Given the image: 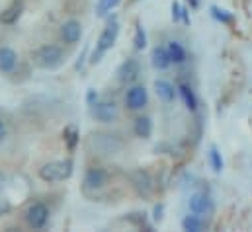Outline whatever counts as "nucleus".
<instances>
[{"instance_id": "nucleus-1", "label": "nucleus", "mask_w": 252, "mask_h": 232, "mask_svg": "<svg viewBox=\"0 0 252 232\" xmlns=\"http://www.w3.org/2000/svg\"><path fill=\"white\" fill-rule=\"evenodd\" d=\"M118 35H120V22H118L116 16H112V18H108L106 28L102 29V33H100V37L96 41V49L90 55V64H96V62L102 60V57L116 45Z\"/></svg>"}, {"instance_id": "nucleus-2", "label": "nucleus", "mask_w": 252, "mask_h": 232, "mask_svg": "<svg viewBox=\"0 0 252 232\" xmlns=\"http://www.w3.org/2000/svg\"><path fill=\"white\" fill-rule=\"evenodd\" d=\"M72 160L66 158V160H53V162H45L41 168H39V179L45 181V183H57V181H63L68 179L72 175Z\"/></svg>"}, {"instance_id": "nucleus-3", "label": "nucleus", "mask_w": 252, "mask_h": 232, "mask_svg": "<svg viewBox=\"0 0 252 232\" xmlns=\"http://www.w3.org/2000/svg\"><path fill=\"white\" fill-rule=\"evenodd\" d=\"M33 60L39 68L43 70H57L61 68L64 62V51L59 45H41L35 53H33Z\"/></svg>"}, {"instance_id": "nucleus-4", "label": "nucleus", "mask_w": 252, "mask_h": 232, "mask_svg": "<svg viewBox=\"0 0 252 232\" xmlns=\"http://www.w3.org/2000/svg\"><path fill=\"white\" fill-rule=\"evenodd\" d=\"M90 150L98 152V154H118L124 148V141L118 135H110V133H96L90 137L88 141Z\"/></svg>"}, {"instance_id": "nucleus-5", "label": "nucleus", "mask_w": 252, "mask_h": 232, "mask_svg": "<svg viewBox=\"0 0 252 232\" xmlns=\"http://www.w3.org/2000/svg\"><path fill=\"white\" fill-rule=\"evenodd\" d=\"M24 219L28 223L30 229L33 231H43L47 225H49V219H51V211L49 207L43 203V201H33L28 205L26 213H24Z\"/></svg>"}, {"instance_id": "nucleus-6", "label": "nucleus", "mask_w": 252, "mask_h": 232, "mask_svg": "<svg viewBox=\"0 0 252 232\" xmlns=\"http://www.w3.org/2000/svg\"><path fill=\"white\" fill-rule=\"evenodd\" d=\"M149 104V92L143 84H131L126 92V108L129 112H141Z\"/></svg>"}, {"instance_id": "nucleus-7", "label": "nucleus", "mask_w": 252, "mask_h": 232, "mask_svg": "<svg viewBox=\"0 0 252 232\" xmlns=\"http://www.w3.org/2000/svg\"><path fill=\"white\" fill-rule=\"evenodd\" d=\"M92 116H94L96 121L106 123V125L116 123L118 117H120V106H118L114 100H102V102H98V104L92 108Z\"/></svg>"}, {"instance_id": "nucleus-8", "label": "nucleus", "mask_w": 252, "mask_h": 232, "mask_svg": "<svg viewBox=\"0 0 252 232\" xmlns=\"http://www.w3.org/2000/svg\"><path fill=\"white\" fill-rule=\"evenodd\" d=\"M108 179H110V174H108L106 168H102V166H92V168H88V170L84 172L82 187H84L86 191H98V189H102V187L108 183Z\"/></svg>"}, {"instance_id": "nucleus-9", "label": "nucleus", "mask_w": 252, "mask_h": 232, "mask_svg": "<svg viewBox=\"0 0 252 232\" xmlns=\"http://www.w3.org/2000/svg\"><path fill=\"white\" fill-rule=\"evenodd\" d=\"M141 76V62L135 57L126 58L118 68V78L124 84H135Z\"/></svg>"}, {"instance_id": "nucleus-10", "label": "nucleus", "mask_w": 252, "mask_h": 232, "mask_svg": "<svg viewBox=\"0 0 252 232\" xmlns=\"http://www.w3.org/2000/svg\"><path fill=\"white\" fill-rule=\"evenodd\" d=\"M61 39L66 45H76L82 39V24L78 20H66L61 26Z\"/></svg>"}, {"instance_id": "nucleus-11", "label": "nucleus", "mask_w": 252, "mask_h": 232, "mask_svg": "<svg viewBox=\"0 0 252 232\" xmlns=\"http://www.w3.org/2000/svg\"><path fill=\"white\" fill-rule=\"evenodd\" d=\"M188 209L189 213L205 215V213H211L213 211V201L205 193H193V195H189L188 199Z\"/></svg>"}, {"instance_id": "nucleus-12", "label": "nucleus", "mask_w": 252, "mask_h": 232, "mask_svg": "<svg viewBox=\"0 0 252 232\" xmlns=\"http://www.w3.org/2000/svg\"><path fill=\"white\" fill-rule=\"evenodd\" d=\"M155 92H157V96H158L164 104H174V100H176V96H178V88H176L172 82L164 80V78L155 80Z\"/></svg>"}, {"instance_id": "nucleus-13", "label": "nucleus", "mask_w": 252, "mask_h": 232, "mask_svg": "<svg viewBox=\"0 0 252 232\" xmlns=\"http://www.w3.org/2000/svg\"><path fill=\"white\" fill-rule=\"evenodd\" d=\"M133 185H135L137 193L143 195V197H149V195L153 193V189H155L151 175L147 174L145 170H137V172L133 174Z\"/></svg>"}, {"instance_id": "nucleus-14", "label": "nucleus", "mask_w": 252, "mask_h": 232, "mask_svg": "<svg viewBox=\"0 0 252 232\" xmlns=\"http://www.w3.org/2000/svg\"><path fill=\"white\" fill-rule=\"evenodd\" d=\"M151 64L157 68V70H168L172 66V60L168 55V49L162 47V45H157L151 53Z\"/></svg>"}, {"instance_id": "nucleus-15", "label": "nucleus", "mask_w": 252, "mask_h": 232, "mask_svg": "<svg viewBox=\"0 0 252 232\" xmlns=\"http://www.w3.org/2000/svg\"><path fill=\"white\" fill-rule=\"evenodd\" d=\"M18 64V53L12 47H0V72L10 74Z\"/></svg>"}, {"instance_id": "nucleus-16", "label": "nucleus", "mask_w": 252, "mask_h": 232, "mask_svg": "<svg viewBox=\"0 0 252 232\" xmlns=\"http://www.w3.org/2000/svg\"><path fill=\"white\" fill-rule=\"evenodd\" d=\"M133 133L139 139H151L153 135V119L149 116H139L133 121Z\"/></svg>"}, {"instance_id": "nucleus-17", "label": "nucleus", "mask_w": 252, "mask_h": 232, "mask_svg": "<svg viewBox=\"0 0 252 232\" xmlns=\"http://www.w3.org/2000/svg\"><path fill=\"white\" fill-rule=\"evenodd\" d=\"M166 49H168V55H170L172 64H184L188 60V51H186V47L180 41H176V39L168 41Z\"/></svg>"}, {"instance_id": "nucleus-18", "label": "nucleus", "mask_w": 252, "mask_h": 232, "mask_svg": "<svg viewBox=\"0 0 252 232\" xmlns=\"http://www.w3.org/2000/svg\"><path fill=\"white\" fill-rule=\"evenodd\" d=\"M176 88H178V96L182 98L184 106L188 108L189 112H195V110H197V96H195L193 88H191L189 84H186V82H180Z\"/></svg>"}, {"instance_id": "nucleus-19", "label": "nucleus", "mask_w": 252, "mask_h": 232, "mask_svg": "<svg viewBox=\"0 0 252 232\" xmlns=\"http://www.w3.org/2000/svg\"><path fill=\"white\" fill-rule=\"evenodd\" d=\"M22 10H24V6L22 4H12V6H8L2 14H0V22L2 24H6V26H12V24H16L18 20H20V16H22Z\"/></svg>"}, {"instance_id": "nucleus-20", "label": "nucleus", "mask_w": 252, "mask_h": 232, "mask_svg": "<svg viewBox=\"0 0 252 232\" xmlns=\"http://www.w3.org/2000/svg\"><path fill=\"white\" fill-rule=\"evenodd\" d=\"M182 229L188 232H201L205 229V223H203L201 215L191 213V215H186V217L182 219Z\"/></svg>"}, {"instance_id": "nucleus-21", "label": "nucleus", "mask_w": 252, "mask_h": 232, "mask_svg": "<svg viewBox=\"0 0 252 232\" xmlns=\"http://www.w3.org/2000/svg\"><path fill=\"white\" fill-rule=\"evenodd\" d=\"M120 4H122V0H96V16L108 18Z\"/></svg>"}, {"instance_id": "nucleus-22", "label": "nucleus", "mask_w": 252, "mask_h": 232, "mask_svg": "<svg viewBox=\"0 0 252 232\" xmlns=\"http://www.w3.org/2000/svg\"><path fill=\"white\" fill-rule=\"evenodd\" d=\"M64 143H66V148L70 150V152H74V148H76V145H78V141H80V133H78V129L76 127H66L64 129Z\"/></svg>"}, {"instance_id": "nucleus-23", "label": "nucleus", "mask_w": 252, "mask_h": 232, "mask_svg": "<svg viewBox=\"0 0 252 232\" xmlns=\"http://www.w3.org/2000/svg\"><path fill=\"white\" fill-rule=\"evenodd\" d=\"M133 47L135 51H143L147 47V31L141 24L135 26V35H133Z\"/></svg>"}, {"instance_id": "nucleus-24", "label": "nucleus", "mask_w": 252, "mask_h": 232, "mask_svg": "<svg viewBox=\"0 0 252 232\" xmlns=\"http://www.w3.org/2000/svg\"><path fill=\"white\" fill-rule=\"evenodd\" d=\"M207 156H209V164H211L213 172L221 174V170H223V166H225V162H223V156H221V152H219V150H217L215 146H211V148H209V152H207Z\"/></svg>"}, {"instance_id": "nucleus-25", "label": "nucleus", "mask_w": 252, "mask_h": 232, "mask_svg": "<svg viewBox=\"0 0 252 232\" xmlns=\"http://www.w3.org/2000/svg\"><path fill=\"white\" fill-rule=\"evenodd\" d=\"M211 16L217 22H221V24H231L233 22V14L227 12V10H223V8H219V6H211Z\"/></svg>"}, {"instance_id": "nucleus-26", "label": "nucleus", "mask_w": 252, "mask_h": 232, "mask_svg": "<svg viewBox=\"0 0 252 232\" xmlns=\"http://www.w3.org/2000/svg\"><path fill=\"white\" fill-rule=\"evenodd\" d=\"M98 102H100V94H98V90L88 88V92H86V104H88L90 108H94Z\"/></svg>"}, {"instance_id": "nucleus-27", "label": "nucleus", "mask_w": 252, "mask_h": 232, "mask_svg": "<svg viewBox=\"0 0 252 232\" xmlns=\"http://www.w3.org/2000/svg\"><path fill=\"white\" fill-rule=\"evenodd\" d=\"M8 213H12V203H10L8 199L0 197V217H4V215H8Z\"/></svg>"}, {"instance_id": "nucleus-28", "label": "nucleus", "mask_w": 252, "mask_h": 232, "mask_svg": "<svg viewBox=\"0 0 252 232\" xmlns=\"http://www.w3.org/2000/svg\"><path fill=\"white\" fill-rule=\"evenodd\" d=\"M162 213H164V205H162V203L155 205V211H153V221H155V223H160V221H162Z\"/></svg>"}, {"instance_id": "nucleus-29", "label": "nucleus", "mask_w": 252, "mask_h": 232, "mask_svg": "<svg viewBox=\"0 0 252 232\" xmlns=\"http://www.w3.org/2000/svg\"><path fill=\"white\" fill-rule=\"evenodd\" d=\"M6 137H8V125H6V121L0 117V143H2Z\"/></svg>"}, {"instance_id": "nucleus-30", "label": "nucleus", "mask_w": 252, "mask_h": 232, "mask_svg": "<svg viewBox=\"0 0 252 232\" xmlns=\"http://www.w3.org/2000/svg\"><path fill=\"white\" fill-rule=\"evenodd\" d=\"M86 55H88V45L84 47L82 55H80V58H78V62H76V70H82V64H84V60H86Z\"/></svg>"}, {"instance_id": "nucleus-31", "label": "nucleus", "mask_w": 252, "mask_h": 232, "mask_svg": "<svg viewBox=\"0 0 252 232\" xmlns=\"http://www.w3.org/2000/svg\"><path fill=\"white\" fill-rule=\"evenodd\" d=\"M188 2L191 8H197V6H199V0H188Z\"/></svg>"}, {"instance_id": "nucleus-32", "label": "nucleus", "mask_w": 252, "mask_h": 232, "mask_svg": "<svg viewBox=\"0 0 252 232\" xmlns=\"http://www.w3.org/2000/svg\"><path fill=\"white\" fill-rule=\"evenodd\" d=\"M4 181H6V177L0 174V191H2V187H4Z\"/></svg>"}]
</instances>
